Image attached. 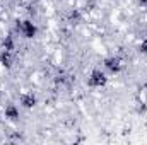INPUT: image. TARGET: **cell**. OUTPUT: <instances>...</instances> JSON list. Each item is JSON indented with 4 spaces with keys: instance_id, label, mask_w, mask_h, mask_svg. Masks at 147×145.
Wrapping results in <instances>:
<instances>
[{
    "instance_id": "1",
    "label": "cell",
    "mask_w": 147,
    "mask_h": 145,
    "mask_svg": "<svg viewBox=\"0 0 147 145\" xmlns=\"http://www.w3.org/2000/svg\"><path fill=\"white\" fill-rule=\"evenodd\" d=\"M105 82H106V75L99 70L92 72V75L89 77V85H92V87H101V85H105Z\"/></svg>"
},
{
    "instance_id": "2",
    "label": "cell",
    "mask_w": 147,
    "mask_h": 145,
    "mask_svg": "<svg viewBox=\"0 0 147 145\" xmlns=\"http://www.w3.org/2000/svg\"><path fill=\"white\" fill-rule=\"evenodd\" d=\"M106 67L110 68L111 72H118V70H120V60H118V58H110V60H106Z\"/></svg>"
},
{
    "instance_id": "3",
    "label": "cell",
    "mask_w": 147,
    "mask_h": 145,
    "mask_svg": "<svg viewBox=\"0 0 147 145\" xmlns=\"http://www.w3.org/2000/svg\"><path fill=\"white\" fill-rule=\"evenodd\" d=\"M22 104H24L26 108H31V106H34V97H33V96L22 97Z\"/></svg>"
}]
</instances>
